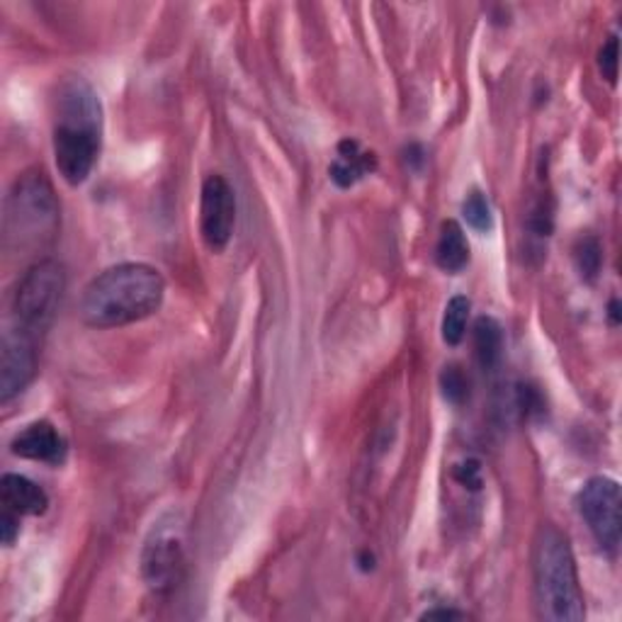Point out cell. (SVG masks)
Wrapping results in <instances>:
<instances>
[{"label": "cell", "mask_w": 622, "mask_h": 622, "mask_svg": "<svg viewBox=\"0 0 622 622\" xmlns=\"http://www.w3.org/2000/svg\"><path fill=\"white\" fill-rule=\"evenodd\" d=\"M102 148V102L86 78H66L54 98V160L71 188L84 186Z\"/></svg>", "instance_id": "6da1fadb"}, {"label": "cell", "mask_w": 622, "mask_h": 622, "mask_svg": "<svg viewBox=\"0 0 622 622\" xmlns=\"http://www.w3.org/2000/svg\"><path fill=\"white\" fill-rule=\"evenodd\" d=\"M166 280L146 263H120L88 282L80 316L93 329H122L154 316L164 304Z\"/></svg>", "instance_id": "7a4b0ae2"}, {"label": "cell", "mask_w": 622, "mask_h": 622, "mask_svg": "<svg viewBox=\"0 0 622 622\" xmlns=\"http://www.w3.org/2000/svg\"><path fill=\"white\" fill-rule=\"evenodd\" d=\"M533 589L537 615L547 622H579L584 593L569 540L555 525L537 530L533 547Z\"/></svg>", "instance_id": "3957f363"}, {"label": "cell", "mask_w": 622, "mask_h": 622, "mask_svg": "<svg viewBox=\"0 0 622 622\" xmlns=\"http://www.w3.org/2000/svg\"><path fill=\"white\" fill-rule=\"evenodd\" d=\"M59 229V200L44 170H27L15 180L8 198L5 244L18 248L42 246Z\"/></svg>", "instance_id": "277c9868"}, {"label": "cell", "mask_w": 622, "mask_h": 622, "mask_svg": "<svg viewBox=\"0 0 622 622\" xmlns=\"http://www.w3.org/2000/svg\"><path fill=\"white\" fill-rule=\"evenodd\" d=\"M66 290L64 268L52 258L37 260L22 273L10 302V329L44 343Z\"/></svg>", "instance_id": "5b68a950"}, {"label": "cell", "mask_w": 622, "mask_h": 622, "mask_svg": "<svg viewBox=\"0 0 622 622\" xmlns=\"http://www.w3.org/2000/svg\"><path fill=\"white\" fill-rule=\"evenodd\" d=\"M576 511L589 525L596 545L615 557L622 535L620 484L610 477H591L576 493Z\"/></svg>", "instance_id": "8992f818"}, {"label": "cell", "mask_w": 622, "mask_h": 622, "mask_svg": "<svg viewBox=\"0 0 622 622\" xmlns=\"http://www.w3.org/2000/svg\"><path fill=\"white\" fill-rule=\"evenodd\" d=\"M186 571V547L178 527L160 525L146 540L142 552V576L154 591H173Z\"/></svg>", "instance_id": "52a82bcc"}, {"label": "cell", "mask_w": 622, "mask_h": 622, "mask_svg": "<svg viewBox=\"0 0 622 622\" xmlns=\"http://www.w3.org/2000/svg\"><path fill=\"white\" fill-rule=\"evenodd\" d=\"M236 198L224 176H210L200 195V234L212 253H222L234 236Z\"/></svg>", "instance_id": "ba28073f"}, {"label": "cell", "mask_w": 622, "mask_h": 622, "mask_svg": "<svg viewBox=\"0 0 622 622\" xmlns=\"http://www.w3.org/2000/svg\"><path fill=\"white\" fill-rule=\"evenodd\" d=\"M40 353L42 341L15 329L5 331L3 345H0V401L3 404L22 395L37 377Z\"/></svg>", "instance_id": "9c48e42d"}, {"label": "cell", "mask_w": 622, "mask_h": 622, "mask_svg": "<svg viewBox=\"0 0 622 622\" xmlns=\"http://www.w3.org/2000/svg\"><path fill=\"white\" fill-rule=\"evenodd\" d=\"M10 447H13V455L22 459H32V463H44V465H54V467L64 465L66 453H68L66 441L49 421L30 423L27 429H22L13 437Z\"/></svg>", "instance_id": "30bf717a"}, {"label": "cell", "mask_w": 622, "mask_h": 622, "mask_svg": "<svg viewBox=\"0 0 622 622\" xmlns=\"http://www.w3.org/2000/svg\"><path fill=\"white\" fill-rule=\"evenodd\" d=\"M377 170V156L367 148L360 146V142L355 140H343L336 148V158L329 168L331 180L336 182L338 188H353L367 176H373Z\"/></svg>", "instance_id": "8fae6325"}, {"label": "cell", "mask_w": 622, "mask_h": 622, "mask_svg": "<svg viewBox=\"0 0 622 622\" xmlns=\"http://www.w3.org/2000/svg\"><path fill=\"white\" fill-rule=\"evenodd\" d=\"M0 499L3 506L18 515H44L49 509V497L37 481L22 475H5L0 481Z\"/></svg>", "instance_id": "7c38bea8"}, {"label": "cell", "mask_w": 622, "mask_h": 622, "mask_svg": "<svg viewBox=\"0 0 622 622\" xmlns=\"http://www.w3.org/2000/svg\"><path fill=\"white\" fill-rule=\"evenodd\" d=\"M435 263L437 268L451 275L463 273L469 265L467 236L455 219H447L441 226V236H437L435 244Z\"/></svg>", "instance_id": "4fadbf2b"}, {"label": "cell", "mask_w": 622, "mask_h": 622, "mask_svg": "<svg viewBox=\"0 0 622 622\" xmlns=\"http://www.w3.org/2000/svg\"><path fill=\"white\" fill-rule=\"evenodd\" d=\"M503 355V329L493 316L475 321V358L484 373H491Z\"/></svg>", "instance_id": "5bb4252c"}, {"label": "cell", "mask_w": 622, "mask_h": 622, "mask_svg": "<svg viewBox=\"0 0 622 622\" xmlns=\"http://www.w3.org/2000/svg\"><path fill=\"white\" fill-rule=\"evenodd\" d=\"M469 311H471V302L465 295H455L451 302H447L445 314H443V341L447 345L463 343L467 321H469Z\"/></svg>", "instance_id": "9a60e30c"}, {"label": "cell", "mask_w": 622, "mask_h": 622, "mask_svg": "<svg viewBox=\"0 0 622 622\" xmlns=\"http://www.w3.org/2000/svg\"><path fill=\"white\" fill-rule=\"evenodd\" d=\"M574 263L586 282H593L603 268V248L596 236H581L574 246Z\"/></svg>", "instance_id": "2e32d148"}, {"label": "cell", "mask_w": 622, "mask_h": 622, "mask_svg": "<svg viewBox=\"0 0 622 622\" xmlns=\"http://www.w3.org/2000/svg\"><path fill=\"white\" fill-rule=\"evenodd\" d=\"M463 214H465V222L475 229V232H491V226H493L491 204L487 200V195H484L481 190H471L467 195V200L463 202Z\"/></svg>", "instance_id": "e0dca14e"}, {"label": "cell", "mask_w": 622, "mask_h": 622, "mask_svg": "<svg viewBox=\"0 0 622 622\" xmlns=\"http://www.w3.org/2000/svg\"><path fill=\"white\" fill-rule=\"evenodd\" d=\"M441 389H443V397L445 401H451V404L459 407L463 401L467 399V377L465 373L459 370L457 365L445 367L441 373Z\"/></svg>", "instance_id": "ac0fdd59"}, {"label": "cell", "mask_w": 622, "mask_h": 622, "mask_svg": "<svg viewBox=\"0 0 622 622\" xmlns=\"http://www.w3.org/2000/svg\"><path fill=\"white\" fill-rule=\"evenodd\" d=\"M515 404H518V411L523 413V419H535L545 413L543 395H540V389L533 385H518Z\"/></svg>", "instance_id": "d6986e66"}, {"label": "cell", "mask_w": 622, "mask_h": 622, "mask_svg": "<svg viewBox=\"0 0 622 622\" xmlns=\"http://www.w3.org/2000/svg\"><path fill=\"white\" fill-rule=\"evenodd\" d=\"M620 42H618V34L613 37H608V42L598 52V71L608 80L610 86L618 84V56H620Z\"/></svg>", "instance_id": "ffe728a7"}, {"label": "cell", "mask_w": 622, "mask_h": 622, "mask_svg": "<svg viewBox=\"0 0 622 622\" xmlns=\"http://www.w3.org/2000/svg\"><path fill=\"white\" fill-rule=\"evenodd\" d=\"M453 475L459 484H463V487H467L471 491L481 489V467H479L477 459H467V463L455 467Z\"/></svg>", "instance_id": "44dd1931"}, {"label": "cell", "mask_w": 622, "mask_h": 622, "mask_svg": "<svg viewBox=\"0 0 622 622\" xmlns=\"http://www.w3.org/2000/svg\"><path fill=\"white\" fill-rule=\"evenodd\" d=\"M0 535H3V545L10 547L20 535V515L3 506V515H0Z\"/></svg>", "instance_id": "7402d4cb"}, {"label": "cell", "mask_w": 622, "mask_h": 622, "mask_svg": "<svg viewBox=\"0 0 622 622\" xmlns=\"http://www.w3.org/2000/svg\"><path fill=\"white\" fill-rule=\"evenodd\" d=\"M465 618L467 613H463V610H453V608H435L421 615V620H465Z\"/></svg>", "instance_id": "603a6c76"}, {"label": "cell", "mask_w": 622, "mask_h": 622, "mask_svg": "<svg viewBox=\"0 0 622 622\" xmlns=\"http://www.w3.org/2000/svg\"><path fill=\"white\" fill-rule=\"evenodd\" d=\"M610 321H613V326H618L620 324V302L618 299H613V302H610Z\"/></svg>", "instance_id": "cb8c5ba5"}]
</instances>
